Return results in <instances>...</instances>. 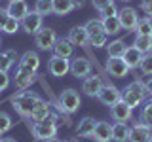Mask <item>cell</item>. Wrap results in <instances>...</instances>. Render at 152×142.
<instances>
[{"mask_svg": "<svg viewBox=\"0 0 152 142\" xmlns=\"http://www.w3.org/2000/svg\"><path fill=\"white\" fill-rule=\"evenodd\" d=\"M146 97H148V91H146L145 82H141V80H135V82L127 83L122 89V101L126 104H129L131 108L141 106L146 101Z\"/></svg>", "mask_w": 152, "mask_h": 142, "instance_id": "cell-1", "label": "cell"}, {"mask_svg": "<svg viewBox=\"0 0 152 142\" xmlns=\"http://www.w3.org/2000/svg\"><path fill=\"white\" fill-rule=\"evenodd\" d=\"M42 97H38L36 93H31V91H23L15 95V97L12 99L13 102V108H15V112L19 114V116L23 117H31L32 110H34V106L38 104V101H40Z\"/></svg>", "mask_w": 152, "mask_h": 142, "instance_id": "cell-2", "label": "cell"}, {"mask_svg": "<svg viewBox=\"0 0 152 142\" xmlns=\"http://www.w3.org/2000/svg\"><path fill=\"white\" fill-rule=\"evenodd\" d=\"M80 104H82V97L76 89H65L63 93L59 95V110L65 114H74L78 112Z\"/></svg>", "mask_w": 152, "mask_h": 142, "instance_id": "cell-3", "label": "cell"}, {"mask_svg": "<svg viewBox=\"0 0 152 142\" xmlns=\"http://www.w3.org/2000/svg\"><path fill=\"white\" fill-rule=\"evenodd\" d=\"M57 42V32L51 27H42L34 34V46L40 51H51Z\"/></svg>", "mask_w": 152, "mask_h": 142, "instance_id": "cell-4", "label": "cell"}, {"mask_svg": "<svg viewBox=\"0 0 152 142\" xmlns=\"http://www.w3.org/2000/svg\"><path fill=\"white\" fill-rule=\"evenodd\" d=\"M48 72L53 78H63L70 72V59H63V57L51 55L48 61Z\"/></svg>", "mask_w": 152, "mask_h": 142, "instance_id": "cell-5", "label": "cell"}, {"mask_svg": "<svg viewBox=\"0 0 152 142\" xmlns=\"http://www.w3.org/2000/svg\"><path fill=\"white\" fill-rule=\"evenodd\" d=\"M34 80H36V72H34V70L17 64V72H15V76H13V85H15L17 89L25 91V89H28L32 83H34Z\"/></svg>", "mask_w": 152, "mask_h": 142, "instance_id": "cell-6", "label": "cell"}, {"mask_svg": "<svg viewBox=\"0 0 152 142\" xmlns=\"http://www.w3.org/2000/svg\"><path fill=\"white\" fill-rule=\"evenodd\" d=\"M97 99L101 101V104H104V106L110 108L116 102L122 101V91L116 87V85H107V83H104L101 87V91H99V95H97Z\"/></svg>", "mask_w": 152, "mask_h": 142, "instance_id": "cell-7", "label": "cell"}, {"mask_svg": "<svg viewBox=\"0 0 152 142\" xmlns=\"http://www.w3.org/2000/svg\"><path fill=\"white\" fill-rule=\"evenodd\" d=\"M107 72L112 76V78H126L127 74H129V66L126 64V61L122 59V57H108L107 61Z\"/></svg>", "mask_w": 152, "mask_h": 142, "instance_id": "cell-8", "label": "cell"}, {"mask_svg": "<svg viewBox=\"0 0 152 142\" xmlns=\"http://www.w3.org/2000/svg\"><path fill=\"white\" fill-rule=\"evenodd\" d=\"M42 23H44V17L32 9V12H28L27 15L21 19V28L27 32V34H36V32L44 27Z\"/></svg>", "mask_w": 152, "mask_h": 142, "instance_id": "cell-9", "label": "cell"}, {"mask_svg": "<svg viewBox=\"0 0 152 142\" xmlns=\"http://www.w3.org/2000/svg\"><path fill=\"white\" fill-rule=\"evenodd\" d=\"M57 129H59V125H48V123L44 121H34L31 127L32 135H34L36 140H48V138H53V136H57Z\"/></svg>", "mask_w": 152, "mask_h": 142, "instance_id": "cell-10", "label": "cell"}, {"mask_svg": "<svg viewBox=\"0 0 152 142\" xmlns=\"http://www.w3.org/2000/svg\"><path fill=\"white\" fill-rule=\"evenodd\" d=\"M118 19H120L124 30H129L131 32V30H135V27H137L139 15H137V9L135 8L126 6V8H122L120 12H118Z\"/></svg>", "mask_w": 152, "mask_h": 142, "instance_id": "cell-11", "label": "cell"}, {"mask_svg": "<svg viewBox=\"0 0 152 142\" xmlns=\"http://www.w3.org/2000/svg\"><path fill=\"white\" fill-rule=\"evenodd\" d=\"M70 74L78 80H84L91 74V63L86 57H76L70 61Z\"/></svg>", "mask_w": 152, "mask_h": 142, "instance_id": "cell-12", "label": "cell"}, {"mask_svg": "<svg viewBox=\"0 0 152 142\" xmlns=\"http://www.w3.org/2000/svg\"><path fill=\"white\" fill-rule=\"evenodd\" d=\"M110 117L114 121H120V123H127L133 117V108L129 104H126L124 101L116 102L114 106H110Z\"/></svg>", "mask_w": 152, "mask_h": 142, "instance_id": "cell-13", "label": "cell"}, {"mask_svg": "<svg viewBox=\"0 0 152 142\" xmlns=\"http://www.w3.org/2000/svg\"><path fill=\"white\" fill-rule=\"evenodd\" d=\"M66 38L72 42L74 47H88L89 46V34H88V30H86L84 25L72 27L69 30V36H66Z\"/></svg>", "mask_w": 152, "mask_h": 142, "instance_id": "cell-14", "label": "cell"}, {"mask_svg": "<svg viewBox=\"0 0 152 142\" xmlns=\"http://www.w3.org/2000/svg\"><path fill=\"white\" fill-rule=\"evenodd\" d=\"M103 85H104V82L99 78V76L89 74L88 78L82 80V93L86 95V97H97Z\"/></svg>", "mask_w": 152, "mask_h": 142, "instance_id": "cell-15", "label": "cell"}, {"mask_svg": "<svg viewBox=\"0 0 152 142\" xmlns=\"http://www.w3.org/2000/svg\"><path fill=\"white\" fill-rule=\"evenodd\" d=\"M152 138V129L146 127L142 121H135L131 127V135H129V142H148Z\"/></svg>", "mask_w": 152, "mask_h": 142, "instance_id": "cell-16", "label": "cell"}, {"mask_svg": "<svg viewBox=\"0 0 152 142\" xmlns=\"http://www.w3.org/2000/svg\"><path fill=\"white\" fill-rule=\"evenodd\" d=\"M91 138L95 142H112V125L108 121H97Z\"/></svg>", "mask_w": 152, "mask_h": 142, "instance_id": "cell-17", "label": "cell"}, {"mask_svg": "<svg viewBox=\"0 0 152 142\" xmlns=\"http://www.w3.org/2000/svg\"><path fill=\"white\" fill-rule=\"evenodd\" d=\"M53 55L57 57H63V59H70L74 53V46H72V42L69 40V38H57V42H55V46H53Z\"/></svg>", "mask_w": 152, "mask_h": 142, "instance_id": "cell-18", "label": "cell"}, {"mask_svg": "<svg viewBox=\"0 0 152 142\" xmlns=\"http://www.w3.org/2000/svg\"><path fill=\"white\" fill-rule=\"evenodd\" d=\"M122 59L126 61V64L129 66V70H137V68H139V64H141L142 53L137 49L135 46H127L126 51H124V55H122Z\"/></svg>", "mask_w": 152, "mask_h": 142, "instance_id": "cell-19", "label": "cell"}, {"mask_svg": "<svg viewBox=\"0 0 152 142\" xmlns=\"http://www.w3.org/2000/svg\"><path fill=\"white\" fill-rule=\"evenodd\" d=\"M8 13H10V17H15L17 21H21L23 17L27 15L31 9H28V4H27V0H12V2L8 4Z\"/></svg>", "mask_w": 152, "mask_h": 142, "instance_id": "cell-20", "label": "cell"}, {"mask_svg": "<svg viewBox=\"0 0 152 142\" xmlns=\"http://www.w3.org/2000/svg\"><path fill=\"white\" fill-rule=\"evenodd\" d=\"M129 135H131V127L127 123L116 121L112 125V140L114 142H129Z\"/></svg>", "mask_w": 152, "mask_h": 142, "instance_id": "cell-21", "label": "cell"}, {"mask_svg": "<svg viewBox=\"0 0 152 142\" xmlns=\"http://www.w3.org/2000/svg\"><path fill=\"white\" fill-rule=\"evenodd\" d=\"M21 66H25V68H31L34 70V72H38V68H40V57H38L36 51H25L21 57H19V63Z\"/></svg>", "mask_w": 152, "mask_h": 142, "instance_id": "cell-22", "label": "cell"}, {"mask_svg": "<svg viewBox=\"0 0 152 142\" xmlns=\"http://www.w3.org/2000/svg\"><path fill=\"white\" fill-rule=\"evenodd\" d=\"M95 125H97V121H95L93 117H82L80 123H78V127H76V135L84 136V138H91Z\"/></svg>", "mask_w": 152, "mask_h": 142, "instance_id": "cell-23", "label": "cell"}, {"mask_svg": "<svg viewBox=\"0 0 152 142\" xmlns=\"http://www.w3.org/2000/svg\"><path fill=\"white\" fill-rule=\"evenodd\" d=\"M15 61L19 63V55L15 49H8L4 53H0V70L2 72H10V68L15 64Z\"/></svg>", "mask_w": 152, "mask_h": 142, "instance_id": "cell-24", "label": "cell"}, {"mask_svg": "<svg viewBox=\"0 0 152 142\" xmlns=\"http://www.w3.org/2000/svg\"><path fill=\"white\" fill-rule=\"evenodd\" d=\"M101 21H103V30L107 32V36H116L118 32L122 30V23H120V19H118V15L101 17Z\"/></svg>", "mask_w": 152, "mask_h": 142, "instance_id": "cell-25", "label": "cell"}, {"mask_svg": "<svg viewBox=\"0 0 152 142\" xmlns=\"http://www.w3.org/2000/svg\"><path fill=\"white\" fill-rule=\"evenodd\" d=\"M50 112H51L50 102H46L44 99H40V101H38V104L34 106V110H32V114H31V120H32V121H44L46 116H48Z\"/></svg>", "mask_w": 152, "mask_h": 142, "instance_id": "cell-26", "label": "cell"}, {"mask_svg": "<svg viewBox=\"0 0 152 142\" xmlns=\"http://www.w3.org/2000/svg\"><path fill=\"white\" fill-rule=\"evenodd\" d=\"M51 4H53V13L59 17H65L69 15L70 12H72V0H51Z\"/></svg>", "mask_w": 152, "mask_h": 142, "instance_id": "cell-27", "label": "cell"}, {"mask_svg": "<svg viewBox=\"0 0 152 142\" xmlns=\"http://www.w3.org/2000/svg\"><path fill=\"white\" fill-rule=\"evenodd\" d=\"M104 47H107L108 57H122L127 46H126V42H124L122 38H116V40H112L110 44H107Z\"/></svg>", "mask_w": 152, "mask_h": 142, "instance_id": "cell-28", "label": "cell"}, {"mask_svg": "<svg viewBox=\"0 0 152 142\" xmlns=\"http://www.w3.org/2000/svg\"><path fill=\"white\" fill-rule=\"evenodd\" d=\"M133 46H135V47L141 51L142 55H146V53H152V36L137 34L135 42H133Z\"/></svg>", "mask_w": 152, "mask_h": 142, "instance_id": "cell-29", "label": "cell"}, {"mask_svg": "<svg viewBox=\"0 0 152 142\" xmlns=\"http://www.w3.org/2000/svg\"><path fill=\"white\" fill-rule=\"evenodd\" d=\"M146 127H150L152 129V99H148V101L142 102V108H141V120Z\"/></svg>", "mask_w": 152, "mask_h": 142, "instance_id": "cell-30", "label": "cell"}, {"mask_svg": "<svg viewBox=\"0 0 152 142\" xmlns=\"http://www.w3.org/2000/svg\"><path fill=\"white\" fill-rule=\"evenodd\" d=\"M135 30H137V34L152 36V19H150V17H139Z\"/></svg>", "mask_w": 152, "mask_h": 142, "instance_id": "cell-31", "label": "cell"}, {"mask_svg": "<svg viewBox=\"0 0 152 142\" xmlns=\"http://www.w3.org/2000/svg\"><path fill=\"white\" fill-rule=\"evenodd\" d=\"M34 12L40 13L42 17L51 15V13H53V4H51V0H36L34 2Z\"/></svg>", "mask_w": 152, "mask_h": 142, "instance_id": "cell-32", "label": "cell"}, {"mask_svg": "<svg viewBox=\"0 0 152 142\" xmlns=\"http://www.w3.org/2000/svg\"><path fill=\"white\" fill-rule=\"evenodd\" d=\"M84 27H86V30H88L89 36L99 34V32H104V30H103V21H101V19H89V21L86 23Z\"/></svg>", "mask_w": 152, "mask_h": 142, "instance_id": "cell-33", "label": "cell"}, {"mask_svg": "<svg viewBox=\"0 0 152 142\" xmlns=\"http://www.w3.org/2000/svg\"><path fill=\"white\" fill-rule=\"evenodd\" d=\"M139 70H141L145 76H152V53L142 55L141 64H139Z\"/></svg>", "mask_w": 152, "mask_h": 142, "instance_id": "cell-34", "label": "cell"}, {"mask_svg": "<svg viewBox=\"0 0 152 142\" xmlns=\"http://www.w3.org/2000/svg\"><path fill=\"white\" fill-rule=\"evenodd\" d=\"M13 127V120H12V116H10L8 112H4V110H0V131L2 133H8L10 129Z\"/></svg>", "mask_w": 152, "mask_h": 142, "instance_id": "cell-35", "label": "cell"}, {"mask_svg": "<svg viewBox=\"0 0 152 142\" xmlns=\"http://www.w3.org/2000/svg\"><path fill=\"white\" fill-rule=\"evenodd\" d=\"M19 27H21V21H17L15 17H8V21H6V25H4L2 30L6 32V34H15L19 30Z\"/></svg>", "mask_w": 152, "mask_h": 142, "instance_id": "cell-36", "label": "cell"}, {"mask_svg": "<svg viewBox=\"0 0 152 142\" xmlns=\"http://www.w3.org/2000/svg\"><path fill=\"white\" fill-rule=\"evenodd\" d=\"M89 46H93V47H104V46H107V32H99V34L89 36Z\"/></svg>", "mask_w": 152, "mask_h": 142, "instance_id": "cell-37", "label": "cell"}, {"mask_svg": "<svg viewBox=\"0 0 152 142\" xmlns=\"http://www.w3.org/2000/svg\"><path fill=\"white\" fill-rule=\"evenodd\" d=\"M101 17H114V15H118V8H116V2H112V4H108L107 8H103L101 12Z\"/></svg>", "mask_w": 152, "mask_h": 142, "instance_id": "cell-38", "label": "cell"}, {"mask_svg": "<svg viewBox=\"0 0 152 142\" xmlns=\"http://www.w3.org/2000/svg\"><path fill=\"white\" fill-rule=\"evenodd\" d=\"M10 83H12V80H10V74L0 70V91H6V89L10 87Z\"/></svg>", "mask_w": 152, "mask_h": 142, "instance_id": "cell-39", "label": "cell"}, {"mask_svg": "<svg viewBox=\"0 0 152 142\" xmlns=\"http://www.w3.org/2000/svg\"><path fill=\"white\" fill-rule=\"evenodd\" d=\"M141 9L145 12L146 17L152 19V0H142V2H141Z\"/></svg>", "mask_w": 152, "mask_h": 142, "instance_id": "cell-40", "label": "cell"}, {"mask_svg": "<svg viewBox=\"0 0 152 142\" xmlns=\"http://www.w3.org/2000/svg\"><path fill=\"white\" fill-rule=\"evenodd\" d=\"M114 0H91V4H93V8L97 9V12H101L103 8H107L108 4H112Z\"/></svg>", "mask_w": 152, "mask_h": 142, "instance_id": "cell-41", "label": "cell"}, {"mask_svg": "<svg viewBox=\"0 0 152 142\" xmlns=\"http://www.w3.org/2000/svg\"><path fill=\"white\" fill-rule=\"evenodd\" d=\"M8 17H10V13H8V9L6 8H2L0 6V30L4 28V25H6V21H8Z\"/></svg>", "mask_w": 152, "mask_h": 142, "instance_id": "cell-42", "label": "cell"}, {"mask_svg": "<svg viewBox=\"0 0 152 142\" xmlns=\"http://www.w3.org/2000/svg\"><path fill=\"white\" fill-rule=\"evenodd\" d=\"M86 6V0H72V8L74 9H82Z\"/></svg>", "mask_w": 152, "mask_h": 142, "instance_id": "cell-43", "label": "cell"}, {"mask_svg": "<svg viewBox=\"0 0 152 142\" xmlns=\"http://www.w3.org/2000/svg\"><path fill=\"white\" fill-rule=\"evenodd\" d=\"M146 85V91H148V97H152V76H148V80L145 82Z\"/></svg>", "mask_w": 152, "mask_h": 142, "instance_id": "cell-44", "label": "cell"}, {"mask_svg": "<svg viewBox=\"0 0 152 142\" xmlns=\"http://www.w3.org/2000/svg\"><path fill=\"white\" fill-rule=\"evenodd\" d=\"M0 142H17L15 138H12V136H2V140Z\"/></svg>", "mask_w": 152, "mask_h": 142, "instance_id": "cell-45", "label": "cell"}, {"mask_svg": "<svg viewBox=\"0 0 152 142\" xmlns=\"http://www.w3.org/2000/svg\"><path fill=\"white\" fill-rule=\"evenodd\" d=\"M44 142H63V140H59L57 136H53V138H48V140H44Z\"/></svg>", "mask_w": 152, "mask_h": 142, "instance_id": "cell-46", "label": "cell"}, {"mask_svg": "<svg viewBox=\"0 0 152 142\" xmlns=\"http://www.w3.org/2000/svg\"><path fill=\"white\" fill-rule=\"evenodd\" d=\"M63 142H78L76 138H66V140H63Z\"/></svg>", "mask_w": 152, "mask_h": 142, "instance_id": "cell-47", "label": "cell"}, {"mask_svg": "<svg viewBox=\"0 0 152 142\" xmlns=\"http://www.w3.org/2000/svg\"><path fill=\"white\" fill-rule=\"evenodd\" d=\"M2 135H4V133H2V131H0V140H2Z\"/></svg>", "mask_w": 152, "mask_h": 142, "instance_id": "cell-48", "label": "cell"}, {"mask_svg": "<svg viewBox=\"0 0 152 142\" xmlns=\"http://www.w3.org/2000/svg\"><path fill=\"white\" fill-rule=\"evenodd\" d=\"M122 2H131V0H122Z\"/></svg>", "mask_w": 152, "mask_h": 142, "instance_id": "cell-49", "label": "cell"}, {"mask_svg": "<svg viewBox=\"0 0 152 142\" xmlns=\"http://www.w3.org/2000/svg\"><path fill=\"white\" fill-rule=\"evenodd\" d=\"M0 46H2V38H0Z\"/></svg>", "mask_w": 152, "mask_h": 142, "instance_id": "cell-50", "label": "cell"}, {"mask_svg": "<svg viewBox=\"0 0 152 142\" xmlns=\"http://www.w3.org/2000/svg\"><path fill=\"white\" fill-rule=\"evenodd\" d=\"M148 142H152V138H150V140H148Z\"/></svg>", "mask_w": 152, "mask_h": 142, "instance_id": "cell-51", "label": "cell"}, {"mask_svg": "<svg viewBox=\"0 0 152 142\" xmlns=\"http://www.w3.org/2000/svg\"><path fill=\"white\" fill-rule=\"evenodd\" d=\"M8 2H12V0H8Z\"/></svg>", "mask_w": 152, "mask_h": 142, "instance_id": "cell-52", "label": "cell"}, {"mask_svg": "<svg viewBox=\"0 0 152 142\" xmlns=\"http://www.w3.org/2000/svg\"><path fill=\"white\" fill-rule=\"evenodd\" d=\"M0 93H2V91H0Z\"/></svg>", "mask_w": 152, "mask_h": 142, "instance_id": "cell-53", "label": "cell"}]
</instances>
